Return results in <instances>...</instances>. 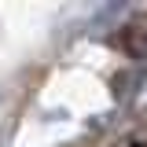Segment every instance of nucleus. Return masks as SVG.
Here are the masks:
<instances>
[{"label": "nucleus", "mask_w": 147, "mask_h": 147, "mask_svg": "<svg viewBox=\"0 0 147 147\" xmlns=\"http://www.w3.org/2000/svg\"><path fill=\"white\" fill-rule=\"evenodd\" d=\"M121 44H125V52H129V55L147 59V18H140V22H129L125 33H121Z\"/></svg>", "instance_id": "1"}]
</instances>
